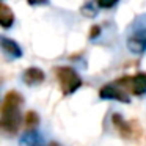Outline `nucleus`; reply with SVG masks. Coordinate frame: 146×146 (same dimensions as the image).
Segmentation results:
<instances>
[{
	"mask_svg": "<svg viewBox=\"0 0 146 146\" xmlns=\"http://www.w3.org/2000/svg\"><path fill=\"white\" fill-rule=\"evenodd\" d=\"M111 121H113V126L118 129V132L121 133V137H124V138L132 137V126H130L127 121H124L121 115H113V116H111Z\"/></svg>",
	"mask_w": 146,
	"mask_h": 146,
	"instance_id": "obj_10",
	"label": "nucleus"
},
{
	"mask_svg": "<svg viewBox=\"0 0 146 146\" xmlns=\"http://www.w3.org/2000/svg\"><path fill=\"white\" fill-rule=\"evenodd\" d=\"M24 102V98L19 91H8L2 102L0 108V127L5 133L14 135L17 133L21 124H22V113H21V105Z\"/></svg>",
	"mask_w": 146,
	"mask_h": 146,
	"instance_id": "obj_1",
	"label": "nucleus"
},
{
	"mask_svg": "<svg viewBox=\"0 0 146 146\" xmlns=\"http://www.w3.org/2000/svg\"><path fill=\"white\" fill-rule=\"evenodd\" d=\"M14 24V13L5 2L0 3V25L2 29L8 30Z\"/></svg>",
	"mask_w": 146,
	"mask_h": 146,
	"instance_id": "obj_8",
	"label": "nucleus"
},
{
	"mask_svg": "<svg viewBox=\"0 0 146 146\" xmlns=\"http://www.w3.org/2000/svg\"><path fill=\"white\" fill-rule=\"evenodd\" d=\"M119 0H98V5L101 8H111L118 3Z\"/></svg>",
	"mask_w": 146,
	"mask_h": 146,
	"instance_id": "obj_13",
	"label": "nucleus"
},
{
	"mask_svg": "<svg viewBox=\"0 0 146 146\" xmlns=\"http://www.w3.org/2000/svg\"><path fill=\"white\" fill-rule=\"evenodd\" d=\"M127 49L135 55H141L146 52V27L138 29L127 38Z\"/></svg>",
	"mask_w": 146,
	"mask_h": 146,
	"instance_id": "obj_5",
	"label": "nucleus"
},
{
	"mask_svg": "<svg viewBox=\"0 0 146 146\" xmlns=\"http://www.w3.org/2000/svg\"><path fill=\"white\" fill-rule=\"evenodd\" d=\"M99 98L101 99H113V101H119V102H126L129 104V93L123 88L121 85H118L116 82L113 83H107L99 90Z\"/></svg>",
	"mask_w": 146,
	"mask_h": 146,
	"instance_id": "obj_4",
	"label": "nucleus"
},
{
	"mask_svg": "<svg viewBox=\"0 0 146 146\" xmlns=\"http://www.w3.org/2000/svg\"><path fill=\"white\" fill-rule=\"evenodd\" d=\"M21 146H46L42 137L36 130H27L25 135L21 138Z\"/></svg>",
	"mask_w": 146,
	"mask_h": 146,
	"instance_id": "obj_9",
	"label": "nucleus"
},
{
	"mask_svg": "<svg viewBox=\"0 0 146 146\" xmlns=\"http://www.w3.org/2000/svg\"><path fill=\"white\" fill-rule=\"evenodd\" d=\"M115 82L133 96H143L146 93V72H138V74H133V76L119 77Z\"/></svg>",
	"mask_w": 146,
	"mask_h": 146,
	"instance_id": "obj_3",
	"label": "nucleus"
},
{
	"mask_svg": "<svg viewBox=\"0 0 146 146\" xmlns=\"http://www.w3.org/2000/svg\"><path fill=\"white\" fill-rule=\"evenodd\" d=\"M55 77L58 80L60 90L64 96H69L72 93H76L77 90L82 86V79L77 74L76 69H72L71 66H57L54 69Z\"/></svg>",
	"mask_w": 146,
	"mask_h": 146,
	"instance_id": "obj_2",
	"label": "nucleus"
},
{
	"mask_svg": "<svg viewBox=\"0 0 146 146\" xmlns=\"http://www.w3.org/2000/svg\"><path fill=\"white\" fill-rule=\"evenodd\" d=\"M0 44H2V49H3V52L7 55H10V57H13V58L22 57V49L19 47V44H17L16 41L7 38V36H2V38H0Z\"/></svg>",
	"mask_w": 146,
	"mask_h": 146,
	"instance_id": "obj_7",
	"label": "nucleus"
},
{
	"mask_svg": "<svg viewBox=\"0 0 146 146\" xmlns=\"http://www.w3.org/2000/svg\"><path fill=\"white\" fill-rule=\"evenodd\" d=\"M99 8L101 7L98 5V0H88V2H85V3L82 5L80 13H82V16H85V17H94L96 14H98Z\"/></svg>",
	"mask_w": 146,
	"mask_h": 146,
	"instance_id": "obj_11",
	"label": "nucleus"
},
{
	"mask_svg": "<svg viewBox=\"0 0 146 146\" xmlns=\"http://www.w3.org/2000/svg\"><path fill=\"white\" fill-rule=\"evenodd\" d=\"M49 146H60V145H58L57 141H50V145H49Z\"/></svg>",
	"mask_w": 146,
	"mask_h": 146,
	"instance_id": "obj_16",
	"label": "nucleus"
},
{
	"mask_svg": "<svg viewBox=\"0 0 146 146\" xmlns=\"http://www.w3.org/2000/svg\"><path fill=\"white\" fill-rule=\"evenodd\" d=\"M2 2H5V0H2Z\"/></svg>",
	"mask_w": 146,
	"mask_h": 146,
	"instance_id": "obj_17",
	"label": "nucleus"
},
{
	"mask_svg": "<svg viewBox=\"0 0 146 146\" xmlns=\"http://www.w3.org/2000/svg\"><path fill=\"white\" fill-rule=\"evenodd\" d=\"M32 7H36V5H46L49 3V0H27Z\"/></svg>",
	"mask_w": 146,
	"mask_h": 146,
	"instance_id": "obj_15",
	"label": "nucleus"
},
{
	"mask_svg": "<svg viewBox=\"0 0 146 146\" xmlns=\"http://www.w3.org/2000/svg\"><path fill=\"white\" fill-rule=\"evenodd\" d=\"M99 35H101V27H99V25H93L91 27V32H90V38L94 39L96 36H99Z\"/></svg>",
	"mask_w": 146,
	"mask_h": 146,
	"instance_id": "obj_14",
	"label": "nucleus"
},
{
	"mask_svg": "<svg viewBox=\"0 0 146 146\" xmlns=\"http://www.w3.org/2000/svg\"><path fill=\"white\" fill-rule=\"evenodd\" d=\"M24 124H25V129L27 130H35L39 124V116L36 111L33 110H29L24 116Z\"/></svg>",
	"mask_w": 146,
	"mask_h": 146,
	"instance_id": "obj_12",
	"label": "nucleus"
},
{
	"mask_svg": "<svg viewBox=\"0 0 146 146\" xmlns=\"http://www.w3.org/2000/svg\"><path fill=\"white\" fill-rule=\"evenodd\" d=\"M24 82L27 83V85H38V83H42L46 79V74L42 69H39V68H29V69H25V72H24L22 76Z\"/></svg>",
	"mask_w": 146,
	"mask_h": 146,
	"instance_id": "obj_6",
	"label": "nucleus"
}]
</instances>
